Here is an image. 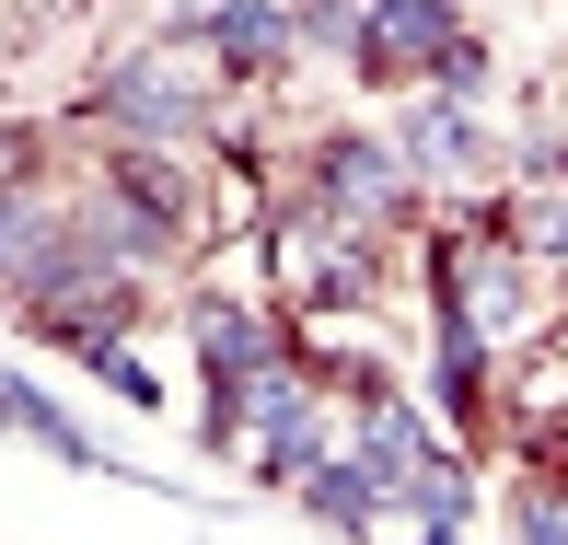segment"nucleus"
Segmentation results:
<instances>
[{
  "instance_id": "f03ea898",
  "label": "nucleus",
  "mask_w": 568,
  "mask_h": 545,
  "mask_svg": "<svg viewBox=\"0 0 568 545\" xmlns=\"http://www.w3.org/2000/svg\"><path fill=\"white\" fill-rule=\"evenodd\" d=\"M359 82L476 93L487 59H476V36H464V0H372V12H359Z\"/></svg>"
},
{
  "instance_id": "39448f33",
  "label": "nucleus",
  "mask_w": 568,
  "mask_h": 545,
  "mask_svg": "<svg viewBox=\"0 0 568 545\" xmlns=\"http://www.w3.org/2000/svg\"><path fill=\"white\" fill-rule=\"evenodd\" d=\"M442 314H464L476 336H523L534 325V255L523 244H453L442 255Z\"/></svg>"
},
{
  "instance_id": "1a4fd4ad",
  "label": "nucleus",
  "mask_w": 568,
  "mask_h": 545,
  "mask_svg": "<svg viewBox=\"0 0 568 545\" xmlns=\"http://www.w3.org/2000/svg\"><path fill=\"white\" fill-rule=\"evenodd\" d=\"M406 511H418V523H429V545H453L464 523H476V476H464L453 453H429L418 476H406Z\"/></svg>"
},
{
  "instance_id": "f257e3e1",
  "label": "nucleus",
  "mask_w": 568,
  "mask_h": 545,
  "mask_svg": "<svg viewBox=\"0 0 568 545\" xmlns=\"http://www.w3.org/2000/svg\"><path fill=\"white\" fill-rule=\"evenodd\" d=\"M82 117L116 128L128 151H186V140H210V59H197L186 36L140 47V59H116L105 82L82 93Z\"/></svg>"
},
{
  "instance_id": "9b49d317",
  "label": "nucleus",
  "mask_w": 568,
  "mask_h": 545,
  "mask_svg": "<svg viewBox=\"0 0 568 545\" xmlns=\"http://www.w3.org/2000/svg\"><path fill=\"white\" fill-rule=\"evenodd\" d=\"M510 232H523L534 268H546V255L568 268V186H523V198H510Z\"/></svg>"
},
{
  "instance_id": "6e6552de",
  "label": "nucleus",
  "mask_w": 568,
  "mask_h": 545,
  "mask_svg": "<svg viewBox=\"0 0 568 545\" xmlns=\"http://www.w3.org/2000/svg\"><path fill=\"white\" fill-rule=\"evenodd\" d=\"M291 499L314 511V523H337V534H372L383 511H395V487H383V476H372L359 453H337V464H314V476H302Z\"/></svg>"
},
{
  "instance_id": "20e7f679",
  "label": "nucleus",
  "mask_w": 568,
  "mask_h": 545,
  "mask_svg": "<svg viewBox=\"0 0 568 545\" xmlns=\"http://www.w3.org/2000/svg\"><path fill=\"white\" fill-rule=\"evenodd\" d=\"M186 47L232 82H278V70L302 59V12L291 0H210V12L186 23Z\"/></svg>"
},
{
  "instance_id": "7ed1b4c3",
  "label": "nucleus",
  "mask_w": 568,
  "mask_h": 545,
  "mask_svg": "<svg viewBox=\"0 0 568 545\" xmlns=\"http://www.w3.org/2000/svg\"><path fill=\"white\" fill-rule=\"evenodd\" d=\"M302 198L383 244V232L406 221V198H418V163H406L395 140H372V128H337V140H314V186H302Z\"/></svg>"
},
{
  "instance_id": "4468645a",
  "label": "nucleus",
  "mask_w": 568,
  "mask_h": 545,
  "mask_svg": "<svg viewBox=\"0 0 568 545\" xmlns=\"http://www.w3.org/2000/svg\"><path fill=\"white\" fill-rule=\"evenodd\" d=\"M93 372H105V383H116V395H128V406H163V383H151V372H140V360H128V349H93Z\"/></svg>"
},
{
  "instance_id": "423d86ee",
  "label": "nucleus",
  "mask_w": 568,
  "mask_h": 545,
  "mask_svg": "<svg viewBox=\"0 0 568 545\" xmlns=\"http://www.w3.org/2000/svg\"><path fill=\"white\" fill-rule=\"evenodd\" d=\"M395 151L418 163V186H487V174H499V140L476 128V93H418V117L395 128Z\"/></svg>"
},
{
  "instance_id": "9d476101",
  "label": "nucleus",
  "mask_w": 568,
  "mask_h": 545,
  "mask_svg": "<svg viewBox=\"0 0 568 545\" xmlns=\"http://www.w3.org/2000/svg\"><path fill=\"white\" fill-rule=\"evenodd\" d=\"M429 395H442L453 418H464V406L487 395V336L464 325V314H442V349H429Z\"/></svg>"
},
{
  "instance_id": "0eeeda50",
  "label": "nucleus",
  "mask_w": 568,
  "mask_h": 545,
  "mask_svg": "<svg viewBox=\"0 0 568 545\" xmlns=\"http://www.w3.org/2000/svg\"><path fill=\"white\" fill-rule=\"evenodd\" d=\"M105 186H128L151 221L174 232V244H197V232H210V198H197V163H186V151H116Z\"/></svg>"
},
{
  "instance_id": "f8f14e48",
  "label": "nucleus",
  "mask_w": 568,
  "mask_h": 545,
  "mask_svg": "<svg viewBox=\"0 0 568 545\" xmlns=\"http://www.w3.org/2000/svg\"><path fill=\"white\" fill-rule=\"evenodd\" d=\"M510 545H568V487H546V476L510 487Z\"/></svg>"
},
{
  "instance_id": "ddd939ff",
  "label": "nucleus",
  "mask_w": 568,
  "mask_h": 545,
  "mask_svg": "<svg viewBox=\"0 0 568 545\" xmlns=\"http://www.w3.org/2000/svg\"><path fill=\"white\" fill-rule=\"evenodd\" d=\"M12 418H23V430H36V441H47V453H70V464H93V441H82V430H70V418H59V406H47V395H36V383H12Z\"/></svg>"
}]
</instances>
